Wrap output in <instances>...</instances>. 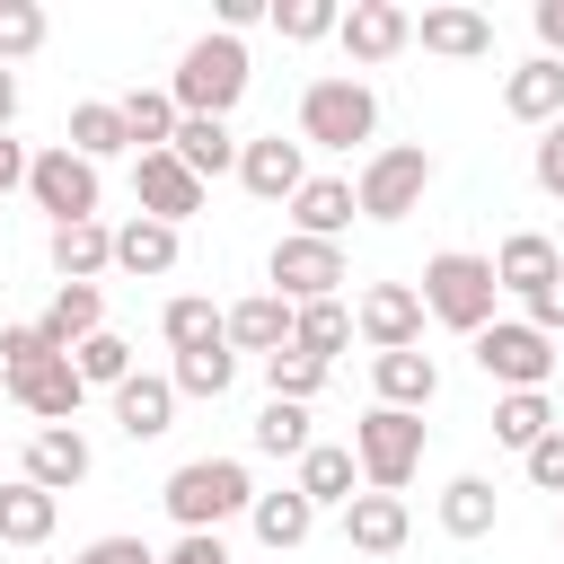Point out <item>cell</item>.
I'll use <instances>...</instances> for the list:
<instances>
[{
    "label": "cell",
    "instance_id": "cell-35",
    "mask_svg": "<svg viewBox=\"0 0 564 564\" xmlns=\"http://www.w3.org/2000/svg\"><path fill=\"white\" fill-rule=\"evenodd\" d=\"M291 344L317 352V361H335V352L352 344V308H344V300H308V308H291Z\"/></svg>",
    "mask_w": 564,
    "mask_h": 564
},
{
    "label": "cell",
    "instance_id": "cell-46",
    "mask_svg": "<svg viewBox=\"0 0 564 564\" xmlns=\"http://www.w3.org/2000/svg\"><path fill=\"white\" fill-rule=\"evenodd\" d=\"M70 564H159V546H141V538H88Z\"/></svg>",
    "mask_w": 564,
    "mask_h": 564
},
{
    "label": "cell",
    "instance_id": "cell-27",
    "mask_svg": "<svg viewBox=\"0 0 564 564\" xmlns=\"http://www.w3.org/2000/svg\"><path fill=\"white\" fill-rule=\"evenodd\" d=\"M247 529H256V546L291 555V546H308L317 511H308V494H300V485H282V494H256V502H247Z\"/></svg>",
    "mask_w": 564,
    "mask_h": 564
},
{
    "label": "cell",
    "instance_id": "cell-29",
    "mask_svg": "<svg viewBox=\"0 0 564 564\" xmlns=\"http://www.w3.org/2000/svg\"><path fill=\"white\" fill-rule=\"evenodd\" d=\"M494 520H502L494 476H449V485H441V529H449V538H494Z\"/></svg>",
    "mask_w": 564,
    "mask_h": 564
},
{
    "label": "cell",
    "instance_id": "cell-16",
    "mask_svg": "<svg viewBox=\"0 0 564 564\" xmlns=\"http://www.w3.org/2000/svg\"><path fill=\"white\" fill-rule=\"evenodd\" d=\"M405 538H414L405 494H370V485H361V494L344 502V546H352V555H397Z\"/></svg>",
    "mask_w": 564,
    "mask_h": 564
},
{
    "label": "cell",
    "instance_id": "cell-9",
    "mask_svg": "<svg viewBox=\"0 0 564 564\" xmlns=\"http://www.w3.org/2000/svg\"><path fill=\"white\" fill-rule=\"evenodd\" d=\"M26 194H35V212L62 229V220H97V167L70 150V141H53V150H35L26 159Z\"/></svg>",
    "mask_w": 564,
    "mask_h": 564
},
{
    "label": "cell",
    "instance_id": "cell-7",
    "mask_svg": "<svg viewBox=\"0 0 564 564\" xmlns=\"http://www.w3.org/2000/svg\"><path fill=\"white\" fill-rule=\"evenodd\" d=\"M264 282H273V300L308 308V300H335V291L352 282V264H344L335 238H300V229H282L273 256H264Z\"/></svg>",
    "mask_w": 564,
    "mask_h": 564
},
{
    "label": "cell",
    "instance_id": "cell-13",
    "mask_svg": "<svg viewBox=\"0 0 564 564\" xmlns=\"http://www.w3.org/2000/svg\"><path fill=\"white\" fill-rule=\"evenodd\" d=\"M238 185H247L256 203H291V194L308 185V150L282 141V132H256V141H238Z\"/></svg>",
    "mask_w": 564,
    "mask_h": 564
},
{
    "label": "cell",
    "instance_id": "cell-52",
    "mask_svg": "<svg viewBox=\"0 0 564 564\" xmlns=\"http://www.w3.org/2000/svg\"><path fill=\"white\" fill-rule=\"evenodd\" d=\"M18 123V70H0V132Z\"/></svg>",
    "mask_w": 564,
    "mask_h": 564
},
{
    "label": "cell",
    "instance_id": "cell-37",
    "mask_svg": "<svg viewBox=\"0 0 564 564\" xmlns=\"http://www.w3.org/2000/svg\"><path fill=\"white\" fill-rule=\"evenodd\" d=\"M159 335H167V352H212V344H220V308L185 291V300L159 308Z\"/></svg>",
    "mask_w": 564,
    "mask_h": 564
},
{
    "label": "cell",
    "instance_id": "cell-1",
    "mask_svg": "<svg viewBox=\"0 0 564 564\" xmlns=\"http://www.w3.org/2000/svg\"><path fill=\"white\" fill-rule=\"evenodd\" d=\"M247 44L238 35H194L185 53H176V70H167V97H176V115H212V123H229V106L247 97Z\"/></svg>",
    "mask_w": 564,
    "mask_h": 564
},
{
    "label": "cell",
    "instance_id": "cell-41",
    "mask_svg": "<svg viewBox=\"0 0 564 564\" xmlns=\"http://www.w3.org/2000/svg\"><path fill=\"white\" fill-rule=\"evenodd\" d=\"M264 18H273V35H282V44H326L344 9H335V0H273Z\"/></svg>",
    "mask_w": 564,
    "mask_h": 564
},
{
    "label": "cell",
    "instance_id": "cell-53",
    "mask_svg": "<svg viewBox=\"0 0 564 564\" xmlns=\"http://www.w3.org/2000/svg\"><path fill=\"white\" fill-rule=\"evenodd\" d=\"M555 538H564V502H555Z\"/></svg>",
    "mask_w": 564,
    "mask_h": 564
},
{
    "label": "cell",
    "instance_id": "cell-49",
    "mask_svg": "<svg viewBox=\"0 0 564 564\" xmlns=\"http://www.w3.org/2000/svg\"><path fill=\"white\" fill-rule=\"evenodd\" d=\"M529 26H538V53H546V62H564V0H538V9H529Z\"/></svg>",
    "mask_w": 564,
    "mask_h": 564
},
{
    "label": "cell",
    "instance_id": "cell-2",
    "mask_svg": "<svg viewBox=\"0 0 564 564\" xmlns=\"http://www.w3.org/2000/svg\"><path fill=\"white\" fill-rule=\"evenodd\" d=\"M167 520L176 529H229V520H247V502H256V476H247V458H185L176 476H167Z\"/></svg>",
    "mask_w": 564,
    "mask_h": 564
},
{
    "label": "cell",
    "instance_id": "cell-48",
    "mask_svg": "<svg viewBox=\"0 0 564 564\" xmlns=\"http://www.w3.org/2000/svg\"><path fill=\"white\" fill-rule=\"evenodd\" d=\"M520 317H529L538 335H555V326H564V264H555V282H546V291H538V300H529Z\"/></svg>",
    "mask_w": 564,
    "mask_h": 564
},
{
    "label": "cell",
    "instance_id": "cell-31",
    "mask_svg": "<svg viewBox=\"0 0 564 564\" xmlns=\"http://www.w3.org/2000/svg\"><path fill=\"white\" fill-rule=\"evenodd\" d=\"M115 264H123V273H141V282L176 273V229H167V220H141V212H132V220L115 229Z\"/></svg>",
    "mask_w": 564,
    "mask_h": 564
},
{
    "label": "cell",
    "instance_id": "cell-50",
    "mask_svg": "<svg viewBox=\"0 0 564 564\" xmlns=\"http://www.w3.org/2000/svg\"><path fill=\"white\" fill-rule=\"evenodd\" d=\"M212 18H220V35H238V44H247V26H256V18H264V0H220V9H212Z\"/></svg>",
    "mask_w": 564,
    "mask_h": 564
},
{
    "label": "cell",
    "instance_id": "cell-21",
    "mask_svg": "<svg viewBox=\"0 0 564 564\" xmlns=\"http://www.w3.org/2000/svg\"><path fill=\"white\" fill-rule=\"evenodd\" d=\"M115 432H123V441L176 432V388H167V370H132V379L115 388Z\"/></svg>",
    "mask_w": 564,
    "mask_h": 564
},
{
    "label": "cell",
    "instance_id": "cell-47",
    "mask_svg": "<svg viewBox=\"0 0 564 564\" xmlns=\"http://www.w3.org/2000/svg\"><path fill=\"white\" fill-rule=\"evenodd\" d=\"M159 564H229V546H220L212 529H185V538H176V546H167Z\"/></svg>",
    "mask_w": 564,
    "mask_h": 564
},
{
    "label": "cell",
    "instance_id": "cell-6",
    "mask_svg": "<svg viewBox=\"0 0 564 564\" xmlns=\"http://www.w3.org/2000/svg\"><path fill=\"white\" fill-rule=\"evenodd\" d=\"M352 467L370 494H405L414 467H423V414H397V405H370L352 423Z\"/></svg>",
    "mask_w": 564,
    "mask_h": 564
},
{
    "label": "cell",
    "instance_id": "cell-45",
    "mask_svg": "<svg viewBox=\"0 0 564 564\" xmlns=\"http://www.w3.org/2000/svg\"><path fill=\"white\" fill-rule=\"evenodd\" d=\"M529 176H538V194H546V203H564V123H546V132H538Z\"/></svg>",
    "mask_w": 564,
    "mask_h": 564
},
{
    "label": "cell",
    "instance_id": "cell-25",
    "mask_svg": "<svg viewBox=\"0 0 564 564\" xmlns=\"http://www.w3.org/2000/svg\"><path fill=\"white\" fill-rule=\"evenodd\" d=\"M291 229L344 247V229H352V176H308V185L291 194Z\"/></svg>",
    "mask_w": 564,
    "mask_h": 564
},
{
    "label": "cell",
    "instance_id": "cell-14",
    "mask_svg": "<svg viewBox=\"0 0 564 564\" xmlns=\"http://www.w3.org/2000/svg\"><path fill=\"white\" fill-rule=\"evenodd\" d=\"M485 264H494V291H511V300L529 308V300H538V291L555 282L564 247H555V238H538V229H511V238H502V247H494Z\"/></svg>",
    "mask_w": 564,
    "mask_h": 564
},
{
    "label": "cell",
    "instance_id": "cell-38",
    "mask_svg": "<svg viewBox=\"0 0 564 564\" xmlns=\"http://www.w3.org/2000/svg\"><path fill=\"white\" fill-rule=\"evenodd\" d=\"M229 379H238V352H229V344H212V352H176V370H167L176 397H212V405L229 397Z\"/></svg>",
    "mask_w": 564,
    "mask_h": 564
},
{
    "label": "cell",
    "instance_id": "cell-51",
    "mask_svg": "<svg viewBox=\"0 0 564 564\" xmlns=\"http://www.w3.org/2000/svg\"><path fill=\"white\" fill-rule=\"evenodd\" d=\"M18 185H26V150L0 132V194H18Z\"/></svg>",
    "mask_w": 564,
    "mask_h": 564
},
{
    "label": "cell",
    "instance_id": "cell-11",
    "mask_svg": "<svg viewBox=\"0 0 564 564\" xmlns=\"http://www.w3.org/2000/svg\"><path fill=\"white\" fill-rule=\"evenodd\" d=\"M335 44L352 53V70H379V62H397V53L414 44V9H397V0H352V9L335 18Z\"/></svg>",
    "mask_w": 564,
    "mask_h": 564
},
{
    "label": "cell",
    "instance_id": "cell-10",
    "mask_svg": "<svg viewBox=\"0 0 564 564\" xmlns=\"http://www.w3.org/2000/svg\"><path fill=\"white\" fill-rule=\"evenodd\" d=\"M132 203H141V220L185 229V220L203 212V176H194L176 150H132Z\"/></svg>",
    "mask_w": 564,
    "mask_h": 564
},
{
    "label": "cell",
    "instance_id": "cell-22",
    "mask_svg": "<svg viewBox=\"0 0 564 564\" xmlns=\"http://www.w3.org/2000/svg\"><path fill=\"white\" fill-rule=\"evenodd\" d=\"M502 115L511 123H564V62H546V53H529L511 79H502Z\"/></svg>",
    "mask_w": 564,
    "mask_h": 564
},
{
    "label": "cell",
    "instance_id": "cell-12",
    "mask_svg": "<svg viewBox=\"0 0 564 564\" xmlns=\"http://www.w3.org/2000/svg\"><path fill=\"white\" fill-rule=\"evenodd\" d=\"M352 335H361L370 352H414V344H423V300H414V282H370V291L352 300Z\"/></svg>",
    "mask_w": 564,
    "mask_h": 564
},
{
    "label": "cell",
    "instance_id": "cell-5",
    "mask_svg": "<svg viewBox=\"0 0 564 564\" xmlns=\"http://www.w3.org/2000/svg\"><path fill=\"white\" fill-rule=\"evenodd\" d=\"M423 194H432V150L423 141H388L352 176V212L361 220H405V212H423Z\"/></svg>",
    "mask_w": 564,
    "mask_h": 564
},
{
    "label": "cell",
    "instance_id": "cell-30",
    "mask_svg": "<svg viewBox=\"0 0 564 564\" xmlns=\"http://www.w3.org/2000/svg\"><path fill=\"white\" fill-rule=\"evenodd\" d=\"M194 176H229L238 167V132L229 123H212V115H176V141H167Z\"/></svg>",
    "mask_w": 564,
    "mask_h": 564
},
{
    "label": "cell",
    "instance_id": "cell-19",
    "mask_svg": "<svg viewBox=\"0 0 564 564\" xmlns=\"http://www.w3.org/2000/svg\"><path fill=\"white\" fill-rule=\"evenodd\" d=\"M291 485L308 494V511H344V502L361 494V467H352L344 441H308V449L291 458Z\"/></svg>",
    "mask_w": 564,
    "mask_h": 564
},
{
    "label": "cell",
    "instance_id": "cell-36",
    "mask_svg": "<svg viewBox=\"0 0 564 564\" xmlns=\"http://www.w3.org/2000/svg\"><path fill=\"white\" fill-rule=\"evenodd\" d=\"M326 379H335V361H317V352H300V344L264 352V388H273L282 405H308V397H317Z\"/></svg>",
    "mask_w": 564,
    "mask_h": 564
},
{
    "label": "cell",
    "instance_id": "cell-34",
    "mask_svg": "<svg viewBox=\"0 0 564 564\" xmlns=\"http://www.w3.org/2000/svg\"><path fill=\"white\" fill-rule=\"evenodd\" d=\"M70 150L88 159V167H106V159H123L132 141H123V115H115V97H88V106H70Z\"/></svg>",
    "mask_w": 564,
    "mask_h": 564
},
{
    "label": "cell",
    "instance_id": "cell-40",
    "mask_svg": "<svg viewBox=\"0 0 564 564\" xmlns=\"http://www.w3.org/2000/svg\"><path fill=\"white\" fill-rule=\"evenodd\" d=\"M317 432H308V405H282V397H264V414H256V449L264 458H300Z\"/></svg>",
    "mask_w": 564,
    "mask_h": 564
},
{
    "label": "cell",
    "instance_id": "cell-3",
    "mask_svg": "<svg viewBox=\"0 0 564 564\" xmlns=\"http://www.w3.org/2000/svg\"><path fill=\"white\" fill-rule=\"evenodd\" d=\"M414 300H423V317H441L449 335H485L502 291H494V264H485V256H467V247H441V256L423 264Z\"/></svg>",
    "mask_w": 564,
    "mask_h": 564
},
{
    "label": "cell",
    "instance_id": "cell-28",
    "mask_svg": "<svg viewBox=\"0 0 564 564\" xmlns=\"http://www.w3.org/2000/svg\"><path fill=\"white\" fill-rule=\"evenodd\" d=\"M53 520H62V494H44V485H26V476L0 485V546H44Z\"/></svg>",
    "mask_w": 564,
    "mask_h": 564
},
{
    "label": "cell",
    "instance_id": "cell-8",
    "mask_svg": "<svg viewBox=\"0 0 564 564\" xmlns=\"http://www.w3.org/2000/svg\"><path fill=\"white\" fill-rule=\"evenodd\" d=\"M476 344V370L511 397V388H546L555 379V335H538L529 317H494L485 335H467Z\"/></svg>",
    "mask_w": 564,
    "mask_h": 564
},
{
    "label": "cell",
    "instance_id": "cell-26",
    "mask_svg": "<svg viewBox=\"0 0 564 564\" xmlns=\"http://www.w3.org/2000/svg\"><path fill=\"white\" fill-rule=\"evenodd\" d=\"M44 256H53L62 282H97V273L115 264V229H106V220H62V229L44 238Z\"/></svg>",
    "mask_w": 564,
    "mask_h": 564
},
{
    "label": "cell",
    "instance_id": "cell-44",
    "mask_svg": "<svg viewBox=\"0 0 564 564\" xmlns=\"http://www.w3.org/2000/svg\"><path fill=\"white\" fill-rule=\"evenodd\" d=\"M520 467H529V485H538V494H555V502H564V423H555L538 449H520Z\"/></svg>",
    "mask_w": 564,
    "mask_h": 564
},
{
    "label": "cell",
    "instance_id": "cell-39",
    "mask_svg": "<svg viewBox=\"0 0 564 564\" xmlns=\"http://www.w3.org/2000/svg\"><path fill=\"white\" fill-rule=\"evenodd\" d=\"M70 370H79V388H123V379H132V344H123L115 326H97V335L70 352Z\"/></svg>",
    "mask_w": 564,
    "mask_h": 564
},
{
    "label": "cell",
    "instance_id": "cell-24",
    "mask_svg": "<svg viewBox=\"0 0 564 564\" xmlns=\"http://www.w3.org/2000/svg\"><path fill=\"white\" fill-rule=\"evenodd\" d=\"M97 326H106V291H97V282H62V291H53V308L35 317V335H44L53 352H79Z\"/></svg>",
    "mask_w": 564,
    "mask_h": 564
},
{
    "label": "cell",
    "instance_id": "cell-23",
    "mask_svg": "<svg viewBox=\"0 0 564 564\" xmlns=\"http://www.w3.org/2000/svg\"><path fill=\"white\" fill-rule=\"evenodd\" d=\"M370 388H379V405L423 414V405L441 397V361H432V352H370Z\"/></svg>",
    "mask_w": 564,
    "mask_h": 564
},
{
    "label": "cell",
    "instance_id": "cell-42",
    "mask_svg": "<svg viewBox=\"0 0 564 564\" xmlns=\"http://www.w3.org/2000/svg\"><path fill=\"white\" fill-rule=\"evenodd\" d=\"M35 44H44V9L35 0H0V70H18Z\"/></svg>",
    "mask_w": 564,
    "mask_h": 564
},
{
    "label": "cell",
    "instance_id": "cell-32",
    "mask_svg": "<svg viewBox=\"0 0 564 564\" xmlns=\"http://www.w3.org/2000/svg\"><path fill=\"white\" fill-rule=\"evenodd\" d=\"M546 432H555L546 388H511V397H494V441H502V449H538Z\"/></svg>",
    "mask_w": 564,
    "mask_h": 564
},
{
    "label": "cell",
    "instance_id": "cell-20",
    "mask_svg": "<svg viewBox=\"0 0 564 564\" xmlns=\"http://www.w3.org/2000/svg\"><path fill=\"white\" fill-rule=\"evenodd\" d=\"M9 397L35 414V432L44 423H70L79 405H88V388H79V370H70V352H53V361H35L26 379H9Z\"/></svg>",
    "mask_w": 564,
    "mask_h": 564
},
{
    "label": "cell",
    "instance_id": "cell-18",
    "mask_svg": "<svg viewBox=\"0 0 564 564\" xmlns=\"http://www.w3.org/2000/svg\"><path fill=\"white\" fill-rule=\"evenodd\" d=\"M220 344H229V352H256V361L282 352V344H291V300H273V291L229 300V308H220Z\"/></svg>",
    "mask_w": 564,
    "mask_h": 564
},
{
    "label": "cell",
    "instance_id": "cell-15",
    "mask_svg": "<svg viewBox=\"0 0 564 564\" xmlns=\"http://www.w3.org/2000/svg\"><path fill=\"white\" fill-rule=\"evenodd\" d=\"M88 467H97V449H88V432H79V423H44V432L26 441V485H44V494L88 485Z\"/></svg>",
    "mask_w": 564,
    "mask_h": 564
},
{
    "label": "cell",
    "instance_id": "cell-17",
    "mask_svg": "<svg viewBox=\"0 0 564 564\" xmlns=\"http://www.w3.org/2000/svg\"><path fill=\"white\" fill-rule=\"evenodd\" d=\"M414 44H423V53H441V62H485V53H494V18H485V9L441 0V9H423V18H414Z\"/></svg>",
    "mask_w": 564,
    "mask_h": 564
},
{
    "label": "cell",
    "instance_id": "cell-33",
    "mask_svg": "<svg viewBox=\"0 0 564 564\" xmlns=\"http://www.w3.org/2000/svg\"><path fill=\"white\" fill-rule=\"evenodd\" d=\"M115 115H123V141L132 150H167L176 141V97L167 88H132V97H115Z\"/></svg>",
    "mask_w": 564,
    "mask_h": 564
},
{
    "label": "cell",
    "instance_id": "cell-43",
    "mask_svg": "<svg viewBox=\"0 0 564 564\" xmlns=\"http://www.w3.org/2000/svg\"><path fill=\"white\" fill-rule=\"evenodd\" d=\"M35 361H53V344H44L35 326H0V388H9V379H26Z\"/></svg>",
    "mask_w": 564,
    "mask_h": 564
},
{
    "label": "cell",
    "instance_id": "cell-4",
    "mask_svg": "<svg viewBox=\"0 0 564 564\" xmlns=\"http://www.w3.org/2000/svg\"><path fill=\"white\" fill-rule=\"evenodd\" d=\"M379 132V88L335 70V79H308L300 88V150H352Z\"/></svg>",
    "mask_w": 564,
    "mask_h": 564
}]
</instances>
